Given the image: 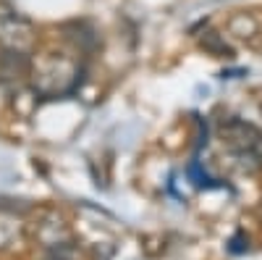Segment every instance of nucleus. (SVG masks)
Returning a JSON list of instances; mask_svg holds the SVG:
<instances>
[{
    "label": "nucleus",
    "mask_w": 262,
    "mask_h": 260,
    "mask_svg": "<svg viewBox=\"0 0 262 260\" xmlns=\"http://www.w3.org/2000/svg\"><path fill=\"white\" fill-rule=\"evenodd\" d=\"M228 32L236 37V39H254L259 32H262V21L254 16V13H236L228 18Z\"/></svg>",
    "instance_id": "obj_2"
},
{
    "label": "nucleus",
    "mask_w": 262,
    "mask_h": 260,
    "mask_svg": "<svg viewBox=\"0 0 262 260\" xmlns=\"http://www.w3.org/2000/svg\"><path fill=\"white\" fill-rule=\"evenodd\" d=\"M37 39L32 18L24 16L8 0H0V48L6 53H27Z\"/></svg>",
    "instance_id": "obj_1"
}]
</instances>
